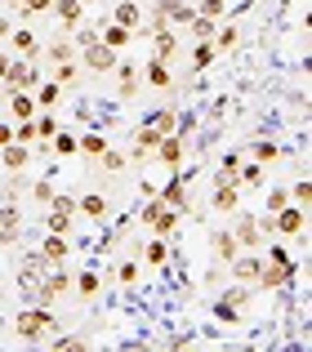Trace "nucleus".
Instances as JSON below:
<instances>
[{
	"label": "nucleus",
	"instance_id": "nucleus-47",
	"mask_svg": "<svg viewBox=\"0 0 312 352\" xmlns=\"http://www.w3.org/2000/svg\"><path fill=\"white\" fill-rule=\"evenodd\" d=\"M197 14H210V18H223V14H227V5H223V0H201V9H197Z\"/></svg>",
	"mask_w": 312,
	"mask_h": 352
},
{
	"label": "nucleus",
	"instance_id": "nucleus-3",
	"mask_svg": "<svg viewBox=\"0 0 312 352\" xmlns=\"http://www.w3.org/2000/svg\"><path fill=\"white\" fill-rule=\"evenodd\" d=\"M179 210H170L165 201H156V197H148V206L139 210V223H148L152 228V236H174V228H179Z\"/></svg>",
	"mask_w": 312,
	"mask_h": 352
},
{
	"label": "nucleus",
	"instance_id": "nucleus-2",
	"mask_svg": "<svg viewBox=\"0 0 312 352\" xmlns=\"http://www.w3.org/2000/svg\"><path fill=\"white\" fill-rule=\"evenodd\" d=\"M14 330H18V339H23V344H36V339H45L49 330H58V321H54L49 308H41V303H36V308H23L14 317Z\"/></svg>",
	"mask_w": 312,
	"mask_h": 352
},
{
	"label": "nucleus",
	"instance_id": "nucleus-25",
	"mask_svg": "<svg viewBox=\"0 0 312 352\" xmlns=\"http://www.w3.org/2000/svg\"><path fill=\"white\" fill-rule=\"evenodd\" d=\"M49 156H76V134H67V129L58 125V134L49 138Z\"/></svg>",
	"mask_w": 312,
	"mask_h": 352
},
{
	"label": "nucleus",
	"instance_id": "nucleus-23",
	"mask_svg": "<svg viewBox=\"0 0 312 352\" xmlns=\"http://www.w3.org/2000/svg\"><path fill=\"white\" fill-rule=\"evenodd\" d=\"M98 41H103V45H112V50H125V45L134 41V32H130V27H121V23H107Z\"/></svg>",
	"mask_w": 312,
	"mask_h": 352
},
{
	"label": "nucleus",
	"instance_id": "nucleus-52",
	"mask_svg": "<svg viewBox=\"0 0 312 352\" xmlns=\"http://www.w3.org/2000/svg\"><path fill=\"white\" fill-rule=\"evenodd\" d=\"M5 5H14V9H18V5H23V0H5Z\"/></svg>",
	"mask_w": 312,
	"mask_h": 352
},
{
	"label": "nucleus",
	"instance_id": "nucleus-12",
	"mask_svg": "<svg viewBox=\"0 0 312 352\" xmlns=\"http://www.w3.org/2000/svg\"><path fill=\"white\" fill-rule=\"evenodd\" d=\"M76 210H80L85 219H98V223H103V219L112 214V206H107V197H103V192H85V197L76 201Z\"/></svg>",
	"mask_w": 312,
	"mask_h": 352
},
{
	"label": "nucleus",
	"instance_id": "nucleus-19",
	"mask_svg": "<svg viewBox=\"0 0 312 352\" xmlns=\"http://www.w3.org/2000/svg\"><path fill=\"white\" fill-rule=\"evenodd\" d=\"M143 76H148V85H156V89H170V85H174V72H170V63H161V58H148Z\"/></svg>",
	"mask_w": 312,
	"mask_h": 352
},
{
	"label": "nucleus",
	"instance_id": "nucleus-40",
	"mask_svg": "<svg viewBox=\"0 0 312 352\" xmlns=\"http://www.w3.org/2000/svg\"><path fill=\"white\" fill-rule=\"evenodd\" d=\"M281 206H290V188H268V214H277Z\"/></svg>",
	"mask_w": 312,
	"mask_h": 352
},
{
	"label": "nucleus",
	"instance_id": "nucleus-4",
	"mask_svg": "<svg viewBox=\"0 0 312 352\" xmlns=\"http://www.w3.org/2000/svg\"><path fill=\"white\" fill-rule=\"evenodd\" d=\"M5 85H9V89H27V94H32V89L41 85V76H36V63H32V58H9Z\"/></svg>",
	"mask_w": 312,
	"mask_h": 352
},
{
	"label": "nucleus",
	"instance_id": "nucleus-32",
	"mask_svg": "<svg viewBox=\"0 0 312 352\" xmlns=\"http://www.w3.org/2000/svg\"><path fill=\"white\" fill-rule=\"evenodd\" d=\"M192 36H197V41H214V18L210 14H192Z\"/></svg>",
	"mask_w": 312,
	"mask_h": 352
},
{
	"label": "nucleus",
	"instance_id": "nucleus-50",
	"mask_svg": "<svg viewBox=\"0 0 312 352\" xmlns=\"http://www.w3.org/2000/svg\"><path fill=\"white\" fill-rule=\"evenodd\" d=\"M9 32H14V23H9V18H0V41H5Z\"/></svg>",
	"mask_w": 312,
	"mask_h": 352
},
{
	"label": "nucleus",
	"instance_id": "nucleus-51",
	"mask_svg": "<svg viewBox=\"0 0 312 352\" xmlns=\"http://www.w3.org/2000/svg\"><path fill=\"white\" fill-rule=\"evenodd\" d=\"M5 72H9V54H0V80H5Z\"/></svg>",
	"mask_w": 312,
	"mask_h": 352
},
{
	"label": "nucleus",
	"instance_id": "nucleus-45",
	"mask_svg": "<svg viewBox=\"0 0 312 352\" xmlns=\"http://www.w3.org/2000/svg\"><path fill=\"white\" fill-rule=\"evenodd\" d=\"M49 197H54V183H49V179L32 183V201H41V206H49Z\"/></svg>",
	"mask_w": 312,
	"mask_h": 352
},
{
	"label": "nucleus",
	"instance_id": "nucleus-22",
	"mask_svg": "<svg viewBox=\"0 0 312 352\" xmlns=\"http://www.w3.org/2000/svg\"><path fill=\"white\" fill-rule=\"evenodd\" d=\"M9 112H14V120H32L36 116V98L27 94V89H14V94H9Z\"/></svg>",
	"mask_w": 312,
	"mask_h": 352
},
{
	"label": "nucleus",
	"instance_id": "nucleus-10",
	"mask_svg": "<svg viewBox=\"0 0 312 352\" xmlns=\"http://www.w3.org/2000/svg\"><path fill=\"white\" fill-rule=\"evenodd\" d=\"M5 41H9V50H14L18 58H32V63L41 58V41H36V36L27 32V27H14V32H9Z\"/></svg>",
	"mask_w": 312,
	"mask_h": 352
},
{
	"label": "nucleus",
	"instance_id": "nucleus-14",
	"mask_svg": "<svg viewBox=\"0 0 312 352\" xmlns=\"http://www.w3.org/2000/svg\"><path fill=\"white\" fill-rule=\"evenodd\" d=\"M27 161H32V147H27V143H5V147H0V165H5V170L18 174Z\"/></svg>",
	"mask_w": 312,
	"mask_h": 352
},
{
	"label": "nucleus",
	"instance_id": "nucleus-6",
	"mask_svg": "<svg viewBox=\"0 0 312 352\" xmlns=\"http://www.w3.org/2000/svg\"><path fill=\"white\" fill-rule=\"evenodd\" d=\"M80 54H85V67H89V72H98V76L116 67V50H112V45H103V41L80 45Z\"/></svg>",
	"mask_w": 312,
	"mask_h": 352
},
{
	"label": "nucleus",
	"instance_id": "nucleus-20",
	"mask_svg": "<svg viewBox=\"0 0 312 352\" xmlns=\"http://www.w3.org/2000/svg\"><path fill=\"white\" fill-rule=\"evenodd\" d=\"M250 156H254L259 165H272V161H286V147L272 143V138H259V143L250 147Z\"/></svg>",
	"mask_w": 312,
	"mask_h": 352
},
{
	"label": "nucleus",
	"instance_id": "nucleus-38",
	"mask_svg": "<svg viewBox=\"0 0 312 352\" xmlns=\"http://www.w3.org/2000/svg\"><path fill=\"white\" fill-rule=\"evenodd\" d=\"M98 285H103V281H98V272H80V276H76V290L85 294V299H94Z\"/></svg>",
	"mask_w": 312,
	"mask_h": 352
},
{
	"label": "nucleus",
	"instance_id": "nucleus-24",
	"mask_svg": "<svg viewBox=\"0 0 312 352\" xmlns=\"http://www.w3.org/2000/svg\"><path fill=\"white\" fill-rule=\"evenodd\" d=\"M156 143H161V129L143 125L139 134H134V156H148V152H156Z\"/></svg>",
	"mask_w": 312,
	"mask_h": 352
},
{
	"label": "nucleus",
	"instance_id": "nucleus-31",
	"mask_svg": "<svg viewBox=\"0 0 312 352\" xmlns=\"http://www.w3.org/2000/svg\"><path fill=\"white\" fill-rule=\"evenodd\" d=\"M143 258H148L152 267H161L165 258H170V245H165V236H152V241H148V250H143Z\"/></svg>",
	"mask_w": 312,
	"mask_h": 352
},
{
	"label": "nucleus",
	"instance_id": "nucleus-36",
	"mask_svg": "<svg viewBox=\"0 0 312 352\" xmlns=\"http://www.w3.org/2000/svg\"><path fill=\"white\" fill-rule=\"evenodd\" d=\"M45 54H49V63H71V58H76V45L58 41V45H49V50H45Z\"/></svg>",
	"mask_w": 312,
	"mask_h": 352
},
{
	"label": "nucleus",
	"instance_id": "nucleus-13",
	"mask_svg": "<svg viewBox=\"0 0 312 352\" xmlns=\"http://www.w3.org/2000/svg\"><path fill=\"white\" fill-rule=\"evenodd\" d=\"M152 45H156V50H152V58H161V63H170L174 54H179V41H174V32H170V27H152Z\"/></svg>",
	"mask_w": 312,
	"mask_h": 352
},
{
	"label": "nucleus",
	"instance_id": "nucleus-34",
	"mask_svg": "<svg viewBox=\"0 0 312 352\" xmlns=\"http://www.w3.org/2000/svg\"><path fill=\"white\" fill-rule=\"evenodd\" d=\"M49 210H58V214H71V219H76V197H67V192H54V197H49Z\"/></svg>",
	"mask_w": 312,
	"mask_h": 352
},
{
	"label": "nucleus",
	"instance_id": "nucleus-27",
	"mask_svg": "<svg viewBox=\"0 0 312 352\" xmlns=\"http://www.w3.org/2000/svg\"><path fill=\"white\" fill-rule=\"evenodd\" d=\"M214 41H197L192 45V72H201V67H210V63H214Z\"/></svg>",
	"mask_w": 312,
	"mask_h": 352
},
{
	"label": "nucleus",
	"instance_id": "nucleus-5",
	"mask_svg": "<svg viewBox=\"0 0 312 352\" xmlns=\"http://www.w3.org/2000/svg\"><path fill=\"white\" fill-rule=\"evenodd\" d=\"M227 267H232V276L241 285H254V281H259V272H263V258L254 254V250H241V254L227 258Z\"/></svg>",
	"mask_w": 312,
	"mask_h": 352
},
{
	"label": "nucleus",
	"instance_id": "nucleus-17",
	"mask_svg": "<svg viewBox=\"0 0 312 352\" xmlns=\"http://www.w3.org/2000/svg\"><path fill=\"white\" fill-rule=\"evenodd\" d=\"M236 188H263V165L259 161H245L241 156V165H236Z\"/></svg>",
	"mask_w": 312,
	"mask_h": 352
},
{
	"label": "nucleus",
	"instance_id": "nucleus-30",
	"mask_svg": "<svg viewBox=\"0 0 312 352\" xmlns=\"http://www.w3.org/2000/svg\"><path fill=\"white\" fill-rule=\"evenodd\" d=\"M76 76H80L76 58H71V63H54V85H63V89H67V85H76Z\"/></svg>",
	"mask_w": 312,
	"mask_h": 352
},
{
	"label": "nucleus",
	"instance_id": "nucleus-7",
	"mask_svg": "<svg viewBox=\"0 0 312 352\" xmlns=\"http://www.w3.org/2000/svg\"><path fill=\"white\" fill-rule=\"evenodd\" d=\"M170 174H174L170 183H156V201H165L170 210H179V214H183V210H188V188H183L179 170H170Z\"/></svg>",
	"mask_w": 312,
	"mask_h": 352
},
{
	"label": "nucleus",
	"instance_id": "nucleus-46",
	"mask_svg": "<svg viewBox=\"0 0 312 352\" xmlns=\"http://www.w3.org/2000/svg\"><path fill=\"white\" fill-rule=\"evenodd\" d=\"M112 72H121V98H130L134 94V76H139V72H134V67H112Z\"/></svg>",
	"mask_w": 312,
	"mask_h": 352
},
{
	"label": "nucleus",
	"instance_id": "nucleus-1",
	"mask_svg": "<svg viewBox=\"0 0 312 352\" xmlns=\"http://www.w3.org/2000/svg\"><path fill=\"white\" fill-rule=\"evenodd\" d=\"M299 272V258L290 254L286 245H268V254H263V272L254 285H263V290H277V285H290Z\"/></svg>",
	"mask_w": 312,
	"mask_h": 352
},
{
	"label": "nucleus",
	"instance_id": "nucleus-15",
	"mask_svg": "<svg viewBox=\"0 0 312 352\" xmlns=\"http://www.w3.org/2000/svg\"><path fill=\"white\" fill-rule=\"evenodd\" d=\"M210 245H214V254L223 258H232V254H241V245H236V236H232V228H214V232H210Z\"/></svg>",
	"mask_w": 312,
	"mask_h": 352
},
{
	"label": "nucleus",
	"instance_id": "nucleus-41",
	"mask_svg": "<svg viewBox=\"0 0 312 352\" xmlns=\"http://www.w3.org/2000/svg\"><path fill=\"white\" fill-rule=\"evenodd\" d=\"M290 201H295V206H304V210H308V201H312V183H308V179H299L295 188H290Z\"/></svg>",
	"mask_w": 312,
	"mask_h": 352
},
{
	"label": "nucleus",
	"instance_id": "nucleus-49",
	"mask_svg": "<svg viewBox=\"0 0 312 352\" xmlns=\"http://www.w3.org/2000/svg\"><path fill=\"white\" fill-rule=\"evenodd\" d=\"M14 143V120H0V147Z\"/></svg>",
	"mask_w": 312,
	"mask_h": 352
},
{
	"label": "nucleus",
	"instance_id": "nucleus-35",
	"mask_svg": "<svg viewBox=\"0 0 312 352\" xmlns=\"http://www.w3.org/2000/svg\"><path fill=\"white\" fill-rule=\"evenodd\" d=\"M148 125H152V129H161V134H174V112H170V107H161V112H152V116H148Z\"/></svg>",
	"mask_w": 312,
	"mask_h": 352
},
{
	"label": "nucleus",
	"instance_id": "nucleus-29",
	"mask_svg": "<svg viewBox=\"0 0 312 352\" xmlns=\"http://www.w3.org/2000/svg\"><path fill=\"white\" fill-rule=\"evenodd\" d=\"M63 98V85H54V80H41L36 85V107H54Z\"/></svg>",
	"mask_w": 312,
	"mask_h": 352
},
{
	"label": "nucleus",
	"instance_id": "nucleus-43",
	"mask_svg": "<svg viewBox=\"0 0 312 352\" xmlns=\"http://www.w3.org/2000/svg\"><path fill=\"white\" fill-rule=\"evenodd\" d=\"M116 276H121V285H134V281H139V263H134V258H125V263L116 267Z\"/></svg>",
	"mask_w": 312,
	"mask_h": 352
},
{
	"label": "nucleus",
	"instance_id": "nucleus-21",
	"mask_svg": "<svg viewBox=\"0 0 312 352\" xmlns=\"http://www.w3.org/2000/svg\"><path fill=\"white\" fill-rule=\"evenodd\" d=\"M41 258H45V263H63V258H67V236H58V232H49V236H45V245H41Z\"/></svg>",
	"mask_w": 312,
	"mask_h": 352
},
{
	"label": "nucleus",
	"instance_id": "nucleus-37",
	"mask_svg": "<svg viewBox=\"0 0 312 352\" xmlns=\"http://www.w3.org/2000/svg\"><path fill=\"white\" fill-rule=\"evenodd\" d=\"M45 228H49V232H58V236H67V232H71V214H58V210H49Z\"/></svg>",
	"mask_w": 312,
	"mask_h": 352
},
{
	"label": "nucleus",
	"instance_id": "nucleus-33",
	"mask_svg": "<svg viewBox=\"0 0 312 352\" xmlns=\"http://www.w3.org/2000/svg\"><path fill=\"white\" fill-rule=\"evenodd\" d=\"M32 125H36V143H49V138L58 134V116H36Z\"/></svg>",
	"mask_w": 312,
	"mask_h": 352
},
{
	"label": "nucleus",
	"instance_id": "nucleus-28",
	"mask_svg": "<svg viewBox=\"0 0 312 352\" xmlns=\"http://www.w3.org/2000/svg\"><path fill=\"white\" fill-rule=\"evenodd\" d=\"M76 152H85V156H94V161H98V156L107 152V138L103 134H80L76 138Z\"/></svg>",
	"mask_w": 312,
	"mask_h": 352
},
{
	"label": "nucleus",
	"instance_id": "nucleus-9",
	"mask_svg": "<svg viewBox=\"0 0 312 352\" xmlns=\"http://www.w3.org/2000/svg\"><path fill=\"white\" fill-rule=\"evenodd\" d=\"M156 161H161L165 170H179V165H183V134H161V143H156Z\"/></svg>",
	"mask_w": 312,
	"mask_h": 352
},
{
	"label": "nucleus",
	"instance_id": "nucleus-8",
	"mask_svg": "<svg viewBox=\"0 0 312 352\" xmlns=\"http://www.w3.org/2000/svg\"><path fill=\"white\" fill-rule=\"evenodd\" d=\"M49 14L58 18L63 36H67V32H76V27H80V14H85V0H54V9H49Z\"/></svg>",
	"mask_w": 312,
	"mask_h": 352
},
{
	"label": "nucleus",
	"instance_id": "nucleus-48",
	"mask_svg": "<svg viewBox=\"0 0 312 352\" xmlns=\"http://www.w3.org/2000/svg\"><path fill=\"white\" fill-rule=\"evenodd\" d=\"M54 348H58V352H67V348H85V339H76V335H58V339H54Z\"/></svg>",
	"mask_w": 312,
	"mask_h": 352
},
{
	"label": "nucleus",
	"instance_id": "nucleus-16",
	"mask_svg": "<svg viewBox=\"0 0 312 352\" xmlns=\"http://www.w3.org/2000/svg\"><path fill=\"white\" fill-rule=\"evenodd\" d=\"M23 236V219H18V210H0V245H14V241Z\"/></svg>",
	"mask_w": 312,
	"mask_h": 352
},
{
	"label": "nucleus",
	"instance_id": "nucleus-44",
	"mask_svg": "<svg viewBox=\"0 0 312 352\" xmlns=\"http://www.w3.org/2000/svg\"><path fill=\"white\" fill-rule=\"evenodd\" d=\"M98 161H103V170H112V174H116V170H125V152H112V147H107Z\"/></svg>",
	"mask_w": 312,
	"mask_h": 352
},
{
	"label": "nucleus",
	"instance_id": "nucleus-39",
	"mask_svg": "<svg viewBox=\"0 0 312 352\" xmlns=\"http://www.w3.org/2000/svg\"><path fill=\"white\" fill-rule=\"evenodd\" d=\"M45 9H54V0H23V5H18V14L32 23V18H36V14H45Z\"/></svg>",
	"mask_w": 312,
	"mask_h": 352
},
{
	"label": "nucleus",
	"instance_id": "nucleus-42",
	"mask_svg": "<svg viewBox=\"0 0 312 352\" xmlns=\"http://www.w3.org/2000/svg\"><path fill=\"white\" fill-rule=\"evenodd\" d=\"M236 41H241V32H236V27H223V32L214 36V50H236Z\"/></svg>",
	"mask_w": 312,
	"mask_h": 352
},
{
	"label": "nucleus",
	"instance_id": "nucleus-11",
	"mask_svg": "<svg viewBox=\"0 0 312 352\" xmlns=\"http://www.w3.org/2000/svg\"><path fill=\"white\" fill-rule=\"evenodd\" d=\"M232 236H236V245H241V250H259V245H263V228H259V219L245 214L241 223L232 228Z\"/></svg>",
	"mask_w": 312,
	"mask_h": 352
},
{
	"label": "nucleus",
	"instance_id": "nucleus-18",
	"mask_svg": "<svg viewBox=\"0 0 312 352\" xmlns=\"http://www.w3.org/2000/svg\"><path fill=\"white\" fill-rule=\"evenodd\" d=\"M236 201H241V188L236 183H223V188H214V197H210V206L219 210V214H232Z\"/></svg>",
	"mask_w": 312,
	"mask_h": 352
},
{
	"label": "nucleus",
	"instance_id": "nucleus-26",
	"mask_svg": "<svg viewBox=\"0 0 312 352\" xmlns=\"http://www.w3.org/2000/svg\"><path fill=\"white\" fill-rule=\"evenodd\" d=\"M116 23H121V27H130V32H139V27H143V14H139V5H134V0L116 5Z\"/></svg>",
	"mask_w": 312,
	"mask_h": 352
}]
</instances>
